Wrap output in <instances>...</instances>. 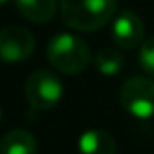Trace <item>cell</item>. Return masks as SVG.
<instances>
[{"instance_id":"obj_1","label":"cell","mask_w":154,"mask_h":154,"mask_svg":"<svg viewBox=\"0 0 154 154\" xmlns=\"http://www.w3.org/2000/svg\"><path fill=\"white\" fill-rule=\"evenodd\" d=\"M60 17L76 31H96L112 22L118 0H60Z\"/></svg>"},{"instance_id":"obj_2","label":"cell","mask_w":154,"mask_h":154,"mask_svg":"<svg viewBox=\"0 0 154 154\" xmlns=\"http://www.w3.org/2000/svg\"><path fill=\"white\" fill-rule=\"evenodd\" d=\"M47 62L53 69L63 74H78L87 69L91 62V49L87 42L72 33H58L47 42Z\"/></svg>"},{"instance_id":"obj_3","label":"cell","mask_w":154,"mask_h":154,"mask_svg":"<svg viewBox=\"0 0 154 154\" xmlns=\"http://www.w3.org/2000/svg\"><path fill=\"white\" fill-rule=\"evenodd\" d=\"M26 98L36 111L54 109L63 96V84L49 69H38L26 80Z\"/></svg>"},{"instance_id":"obj_4","label":"cell","mask_w":154,"mask_h":154,"mask_svg":"<svg viewBox=\"0 0 154 154\" xmlns=\"http://www.w3.org/2000/svg\"><path fill=\"white\" fill-rule=\"evenodd\" d=\"M122 107L138 120L154 116V80L147 76H132L120 91Z\"/></svg>"},{"instance_id":"obj_5","label":"cell","mask_w":154,"mask_h":154,"mask_svg":"<svg viewBox=\"0 0 154 154\" xmlns=\"http://www.w3.org/2000/svg\"><path fill=\"white\" fill-rule=\"evenodd\" d=\"M36 47L33 33L22 26H8L0 29V62L18 63L27 60Z\"/></svg>"},{"instance_id":"obj_6","label":"cell","mask_w":154,"mask_h":154,"mask_svg":"<svg viewBox=\"0 0 154 154\" xmlns=\"http://www.w3.org/2000/svg\"><path fill=\"white\" fill-rule=\"evenodd\" d=\"M111 36L118 49H134L143 44L145 27L141 18L132 11H120L111 22Z\"/></svg>"},{"instance_id":"obj_7","label":"cell","mask_w":154,"mask_h":154,"mask_svg":"<svg viewBox=\"0 0 154 154\" xmlns=\"http://www.w3.org/2000/svg\"><path fill=\"white\" fill-rule=\"evenodd\" d=\"M78 152L80 154H116V140L112 134L100 131V129H89L78 136Z\"/></svg>"},{"instance_id":"obj_8","label":"cell","mask_w":154,"mask_h":154,"mask_svg":"<svg viewBox=\"0 0 154 154\" xmlns=\"http://www.w3.org/2000/svg\"><path fill=\"white\" fill-rule=\"evenodd\" d=\"M0 154H38V141L26 129H13L0 140Z\"/></svg>"},{"instance_id":"obj_9","label":"cell","mask_w":154,"mask_h":154,"mask_svg":"<svg viewBox=\"0 0 154 154\" xmlns=\"http://www.w3.org/2000/svg\"><path fill=\"white\" fill-rule=\"evenodd\" d=\"M15 6L18 13L35 24H45L49 22L56 9H58V0H15Z\"/></svg>"},{"instance_id":"obj_10","label":"cell","mask_w":154,"mask_h":154,"mask_svg":"<svg viewBox=\"0 0 154 154\" xmlns=\"http://www.w3.org/2000/svg\"><path fill=\"white\" fill-rule=\"evenodd\" d=\"M123 65H125V56L120 49L103 47L94 54V67L98 69V72H102L105 76L120 74Z\"/></svg>"},{"instance_id":"obj_11","label":"cell","mask_w":154,"mask_h":154,"mask_svg":"<svg viewBox=\"0 0 154 154\" xmlns=\"http://www.w3.org/2000/svg\"><path fill=\"white\" fill-rule=\"evenodd\" d=\"M138 62L140 67L154 78V36H149L147 40H143V44L140 45L138 51Z\"/></svg>"},{"instance_id":"obj_12","label":"cell","mask_w":154,"mask_h":154,"mask_svg":"<svg viewBox=\"0 0 154 154\" xmlns=\"http://www.w3.org/2000/svg\"><path fill=\"white\" fill-rule=\"evenodd\" d=\"M6 2H8V0H0V6H4Z\"/></svg>"},{"instance_id":"obj_13","label":"cell","mask_w":154,"mask_h":154,"mask_svg":"<svg viewBox=\"0 0 154 154\" xmlns=\"http://www.w3.org/2000/svg\"><path fill=\"white\" fill-rule=\"evenodd\" d=\"M0 120H2V109H0Z\"/></svg>"}]
</instances>
